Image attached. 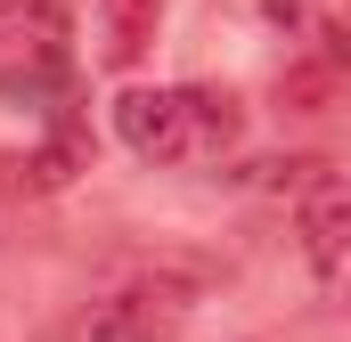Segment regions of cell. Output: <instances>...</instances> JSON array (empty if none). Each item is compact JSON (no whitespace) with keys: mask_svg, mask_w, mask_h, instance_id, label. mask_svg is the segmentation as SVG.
I'll list each match as a JSON object with an SVG mask.
<instances>
[{"mask_svg":"<svg viewBox=\"0 0 351 342\" xmlns=\"http://www.w3.org/2000/svg\"><path fill=\"white\" fill-rule=\"evenodd\" d=\"M8 8H25V0H0V16H8Z\"/></svg>","mask_w":351,"mask_h":342,"instance_id":"8","label":"cell"},{"mask_svg":"<svg viewBox=\"0 0 351 342\" xmlns=\"http://www.w3.org/2000/svg\"><path fill=\"white\" fill-rule=\"evenodd\" d=\"M114 131L139 163H180L196 155V131H188V98L180 90H123L114 98Z\"/></svg>","mask_w":351,"mask_h":342,"instance_id":"1","label":"cell"},{"mask_svg":"<svg viewBox=\"0 0 351 342\" xmlns=\"http://www.w3.org/2000/svg\"><path fill=\"white\" fill-rule=\"evenodd\" d=\"M180 98H188V131H196V147H237L245 114H237L229 90H180Z\"/></svg>","mask_w":351,"mask_h":342,"instance_id":"5","label":"cell"},{"mask_svg":"<svg viewBox=\"0 0 351 342\" xmlns=\"http://www.w3.org/2000/svg\"><path fill=\"white\" fill-rule=\"evenodd\" d=\"M90 342H172V334H164V326H147L131 302H106V310L90 318Z\"/></svg>","mask_w":351,"mask_h":342,"instance_id":"7","label":"cell"},{"mask_svg":"<svg viewBox=\"0 0 351 342\" xmlns=\"http://www.w3.org/2000/svg\"><path fill=\"white\" fill-rule=\"evenodd\" d=\"M335 74H343V66H327V57H311V66H286V74H278V106H286V114H327Z\"/></svg>","mask_w":351,"mask_h":342,"instance_id":"6","label":"cell"},{"mask_svg":"<svg viewBox=\"0 0 351 342\" xmlns=\"http://www.w3.org/2000/svg\"><path fill=\"white\" fill-rule=\"evenodd\" d=\"M156 41V0H98V57L106 66H139Z\"/></svg>","mask_w":351,"mask_h":342,"instance_id":"4","label":"cell"},{"mask_svg":"<svg viewBox=\"0 0 351 342\" xmlns=\"http://www.w3.org/2000/svg\"><path fill=\"white\" fill-rule=\"evenodd\" d=\"M0 90H8L16 106H33V98H58V90H66V41H58V16H41V25H33V41L0 49Z\"/></svg>","mask_w":351,"mask_h":342,"instance_id":"3","label":"cell"},{"mask_svg":"<svg viewBox=\"0 0 351 342\" xmlns=\"http://www.w3.org/2000/svg\"><path fill=\"white\" fill-rule=\"evenodd\" d=\"M294 228H302V253H311V269H319V277H343V269H351V179L319 171V179L302 187Z\"/></svg>","mask_w":351,"mask_h":342,"instance_id":"2","label":"cell"}]
</instances>
